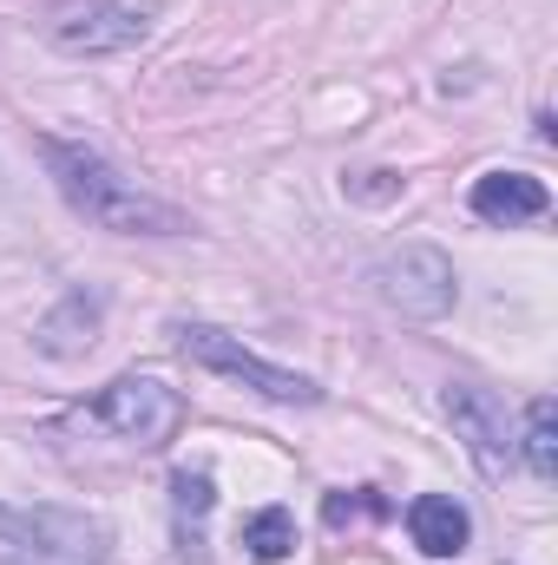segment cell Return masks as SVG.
I'll list each match as a JSON object with an SVG mask.
<instances>
[{
	"instance_id": "obj_12",
	"label": "cell",
	"mask_w": 558,
	"mask_h": 565,
	"mask_svg": "<svg viewBox=\"0 0 558 565\" xmlns=\"http://www.w3.org/2000/svg\"><path fill=\"white\" fill-rule=\"evenodd\" d=\"M244 553L257 565H282L296 553V520L282 513V507H264V513H250L244 520Z\"/></svg>"
},
{
	"instance_id": "obj_6",
	"label": "cell",
	"mask_w": 558,
	"mask_h": 565,
	"mask_svg": "<svg viewBox=\"0 0 558 565\" xmlns=\"http://www.w3.org/2000/svg\"><path fill=\"white\" fill-rule=\"evenodd\" d=\"M151 20H158L151 0H86V7H66V13L53 20V46L73 53V60L132 53V46L151 40Z\"/></svg>"
},
{
	"instance_id": "obj_11",
	"label": "cell",
	"mask_w": 558,
	"mask_h": 565,
	"mask_svg": "<svg viewBox=\"0 0 558 565\" xmlns=\"http://www.w3.org/2000/svg\"><path fill=\"white\" fill-rule=\"evenodd\" d=\"M519 460H526L539 480H552V473H558V408H552V395H539V402L526 408V427H519Z\"/></svg>"
},
{
	"instance_id": "obj_8",
	"label": "cell",
	"mask_w": 558,
	"mask_h": 565,
	"mask_svg": "<svg viewBox=\"0 0 558 565\" xmlns=\"http://www.w3.org/2000/svg\"><path fill=\"white\" fill-rule=\"evenodd\" d=\"M546 211H552V191H546V178H533V171H486V178H473V217H486V224H500V231L533 224V217H546Z\"/></svg>"
},
{
	"instance_id": "obj_5",
	"label": "cell",
	"mask_w": 558,
	"mask_h": 565,
	"mask_svg": "<svg viewBox=\"0 0 558 565\" xmlns=\"http://www.w3.org/2000/svg\"><path fill=\"white\" fill-rule=\"evenodd\" d=\"M375 296L401 316V322H440L453 302H460V277H453V264H447V250H433V244H401V250H388L375 270Z\"/></svg>"
},
{
	"instance_id": "obj_3",
	"label": "cell",
	"mask_w": 558,
	"mask_h": 565,
	"mask_svg": "<svg viewBox=\"0 0 558 565\" xmlns=\"http://www.w3.org/2000/svg\"><path fill=\"white\" fill-rule=\"evenodd\" d=\"M178 355H191V362L211 369V375L244 382L250 395H264V402H277V408H315V402H322V382H309V375L270 362V355L244 349V342H237L230 329H217V322H184V329H178Z\"/></svg>"
},
{
	"instance_id": "obj_4",
	"label": "cell",
	"mask_w": 558,
	"mask_h": 565,
	"mask_svg": "<svg viewBox=\"0 0 558 565\" xmlns=\"http://www.w3.org/2000/svg\"><path fill=\"white\" fill-rule=\"evenodd\" d=\"M86 415L106 427V434H119L126 447L158 454V447L178 440V427H184V395L164 388L158 375H119V382H106V388L86 402Z\"/></svg>"
},
{
	"instance_id": "obj_16",
	"label": "cell",
	"mask_w": 558,
	"mask_h": 565,
	"mask_svg": "<svg viewBox=\"0 0 558 565\" xmlns=\"http://www.w3.org/2000/svg\"><path fill=\"white\" fill-rule=\"evenodd\" d=\"M0 191H7V171H0Z\"/></svg>"
},
{
	"instance_id": "obj_10",
	"label": "cell",
	"mask_w": 558,
	"mask_h": 565,
	"mask_svg": "<svg viewBox=\"0 0 558 565\" xmlns=\"http://www.w3.org/2000/svg\"><path fill=\"white\" fill-rule=\"evenodd\" d=\"M99 322H106V302H99V296H86V289H73V296L40 322V335H33V342H40L46 355L73 362V355H86V349L99 342Z\"/></svg>"
},
{
	"instance_id": "obj_14",
	"label": "cell",
	"mask_w": 558,
	"mask_h": 565,
	"mask_svg": "<svg viewBox=\"0 0 558 565\" xmlns=\"http://www.w3.org/2000/svg\"><path fill=\"white\" fill-rule=\"evenodd\" d=\"M211 473H178L171 480V507H178V520H204L211 513Z\"/></svg>"
},
{
	"instance_id": "obj_9",
	"label": "cell",
	"mask_w": 558,
	"mask_h": 565,
	"mask_svg": "<svg viewBox=\"0 0 558 565\" xmlns=\"http://www.w3.org/2000/svg\"><path fill=\"white\" fill-rule=\"evenodd\" d=\"M408 540L427 559H460L473 540V520L453 493H420V500H408Z\"/></svg>"
},
{
	"instance_id": "obj_2",
	"label": "cell",
	"mask_w": 558,
	"mask_h": 565,
	"mask_svg": "<svg viewBox=\"0 0 558 565\" xmlns=\"http://www.w3.org/2000/svg\"><path fill=\"white\" fill-rule=\"evenodd\" d=\"M112 533L73 507H0V565H106Z\"/></svg>"
},
{
	"instance_id": "obj_13",
	"label": "cell",
	"mask_w": 558,
	"mask_h": 565,
	"mask_svg": "<svg viewBox=\"0 0 558 565\" xmlns=\"http://www.w3.org/2000/svg\"><path fill=\"white\" fill-rule=\"evenodd\" d=\"M382 513H388V500H382V493H368V487H355V493H329V500H322V520H329V526L382 520Z\"/></svg>"
},
{
	"instance_id": "obj_15",
	"label": "cell",
	"mask_w": 558,
	"mask_h": 565,
	"mask_svg": "<svg viewBox=\"0 0 558 565\" xmlns=\"http://www.w3.org/2000/svg\"><path fill=\"white\" fill-rule=\"evenodd\" d=\"M395 191H401L395 171H362V178H348V198H368V204H382V198H395Z\"/></svg>"
},
{
	"instance_id": "obj_1",
	"label": "cell",
	"mask_w": 558,
	"mask_h": 565,
	"mask_svg": "<svg viewBox=\"0 0 558 565\" xmlns=\"http://www.w3.org/2000/svg\"><path fill=\"white\" fill-rule=\"evenodd\" d=\"M40 158H46V178L53 191L93 224V231H112V237H191V217L144 191L139 178H126L106 151L93 145H73V139H40Z\"/></svg>"
},
{
	"instance_id": "obj_7",
	"label": "cell",
	"mask_w": 558,
	"mask_h": 565,
	"mask_svg": "<svg viewBox=\"0 0 558 565\" xmlns=\"http://www.w3.org/2000/svg\"><path fill=\"white\" fill-rule=\"evenodd\" d=\"M440 408H447L453 434L466 440V454H473L486 473H506V467L519 460V427H513V415H506L500 395H486V388H473V382H453V388L440 395Z\"/></svg>"
}]
</instances>
